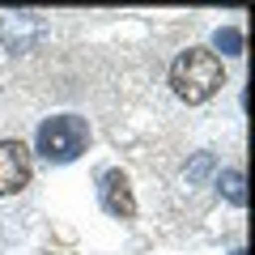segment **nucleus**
Returning a JSON list of instances; mask_svg holds the SVG:
<instances>
[{
  "mask_svg": "<svg viewBox=\"0 0 255 255\" xmlns=\"http://www.w3.org/2000/svg\"><path fill=\"white\" fill-rule=\"evenodd\" d=\"M234 255H247V251H234Z\"/></svg>",
  "mask_w": 255,
  "mask_h": 255,
  "instance_id": "obj_9",
  "label": "nucleus"
},
{
  "mask_svg": "<svg viewBox=\"0 0 255 255\" xmlns=\"http://www.w3.org/2000/svg\"><path fill=\"white\" fill-rule=\"evenodd\" d=\"M217 187L230 204H247V187H243V170H221L217 174Z\"/></svg>",
  "mask_w": 255,
  "mask_h": 255,
  "instance_id": "obj_6",
  "label": "nucleus"
},
{
  "mask_svg": "<svg viewBox=\"0 0 255 255\" xmlns=\"http://www.w3.org/2000/svg\"><path fill=\"white\" fill-rule=\"evenodd\" d=\"M30 183V149L21 140H0V196H13Z\"/></svg>",
  "mask_w": 255,
  "mask_h": 255,
  "instance_id": "obj_3",
  "label": "nucleus"
},
{
  "mask_svg": "<svg viewBox=\"0 0 255 255\" xmlns=\"http://www.w3.org/2000/svg\"><path fill=\"white\" fill-rule=\"evenodd\" d=\"M34 145H38V153L47 162H73L90 145V128H85L81 115H55V119H43L38 124Z\"/></svg>",
  "mask_w": 255,
  "mask_h": 255,
  "instance_id": "obj_2",
  "label": "nucleus"
},
{
  "mask_svg": "<svg viewBox=\"0 0 255 255\" xmlns=\"http://www.w3.org/2000/svg\"><path fill=\"white\" fill-rule=\"evenodd\" d=\"M213 47H217L221 55H243V34H238L234 26H226V30L213 34Z\"/></svg>",
  "mask_w": 255,
  "mask_h": 255,
  "instance_id": "obj_7",
  "label": "nucleus"
},
{
  "mask_svg": "<svg viewBox=\"0 0 255 255\" xmlns=\"http://www.w3.org/2000/svg\"><path fill=\"white\" fill-rule=\"evenodd\" d=\"M43 38V21L38 13H9V17H0V43L9 47V51H30V47Z\"/></svg>",
  "mask_w": 255,
  "mask_h": 255,
  "instance_id": "obj_4",
  "label": "nucleus"
},
{
  "mask_svg": "<svg viewBox=\"0 0 255 255\" xmlns=\"http://www.w3.org/2000/svg\"><path fill=\"white\" fill-rule=\"evenodd\" d=\"M204 170H209V157H204V153H200V157H196V166H191V179H200V174H204Z\"/></svg>",
  "mask_w": 255,
  "mask_h": 255,
  "instance_id": "obj_8",
  "label": "nucleus"
},
{
  "mask_svg": "<svg viewBox=\"0 0 255 255\" xmlns=\"http://www.w3.org/2000/svg\"><path fill=\"white\" fill-rule=\"evenodd\" d=\"M226 85V73H221V60L204 47H187L179 60L170 64V90L179 94L183 102H209L213 94Z\"/></svg>",
  "mask_w": 255,
  "mask_h": 255,
  "instance_id": "obj_1",
  "label": "nucleus"
},
{
  "mask_svg": "<svg viewBox=\"0 0 255 255\" xmlns=\"http://www.w3.org/2000/svg\"><path fill=\"white\" fill-rule=\"evenodd\" d=\"M98 196H102V209L111 217H132L136 213V196H132V183H128L124 170H107L98 179Z\"/></svg>",
  "mask_w": 255,
  "mask_h": 255,
  "instance_id": "obj_5",
  "label": "nucleus"
}]
</instances>
